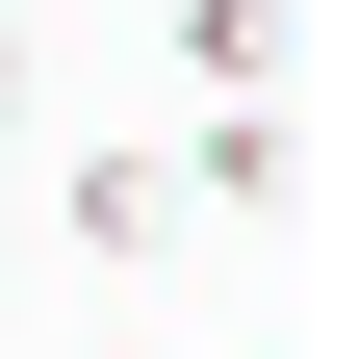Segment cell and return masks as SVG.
<instances>
[{
  "label": "cell",
  "mask_w": 359,
  "mask_h": 359,
  "mask_svg": "<svg viewBox=\"0 0 359 359\" xmlns=\"http://www.w3.org/2000/svg\"><path fill=\"white\" fill-rule=\"evenodd\" d=\"M52 231H77V257H180V154H77Z\"/></svg>",
  "instance_id": "1"
},
{
  "label": "cell",
  "mask_w": 359,
  "mask_h": 359,
  "mask_svg": "<svg viewBox=\"0 0 359 359\" xmlns=\"http://www.w3.org/2000/svg\"><path fill=\"white\" fill-rule=\"evenodd\" d=\"M283 26H308V0H180V52L231 77V103H257V77H283Z\"/></svg>",
  "instance_id": "2"
},
{
  "label": "cell",
  "mask_w": 359,
  "mask_h": 359,
  "mask_svg": "<svg viewBox=\"0 0 359 359\" xmlns=\"http://www.w3.org/2000/svg\"><path fill=\"white\" fill-rule=\"evenodd\" d=\"M0 128H26V26H0Z\"/></svg>",
  "instance_id": "3"
}]
</instances>
